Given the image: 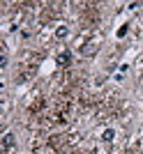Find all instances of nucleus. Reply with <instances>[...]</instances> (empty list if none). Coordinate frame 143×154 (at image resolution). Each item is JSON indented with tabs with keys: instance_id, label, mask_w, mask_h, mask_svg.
Instances as JSON below:
<instances>
[{
	"instance_id": "20e7f679",
	"label": "nucleus",
	"mask_w": 143,
	"mask_h": 154,
	"mask_svg": "<svg viewBox=\"0 0 143 154\" xmlns=\"http://www.w3.org/2000/svg\"><path fill=\"white\" fill-rule=\"evenodd\" d=\"M113 138H116V131H113V129H106L104 134H102V140L104 143H113Z\"/></svg>"
},
{
	"instance_id": "39448f33",
	"label": "nucleus",
	"mask_w": 143,
	"mask_h": 154,
	"mask_svg": "<svg viewBox=\"0 0 143 154\" xmlns=\"http://www.w3.org/2000/svg\"><path fill=\"white\" fill-rule=\"evenodd\" d=\"M14 136L12 134H5V140H2V145H5V149H9V147H14Z\"/></svg>"
},
{
	"instance_id": "f257e3e1",
	"label": "nucleus",
	"mask_w": 143,
	"mask_h": 154,
	"mask_svg": "<svg viewBox=\"0 0 143 154\" xmlns=\"http://www.w3.org/2000/svg\"><path fill=\"white\" fill-rule=\"evenodd\" d=\"M56 62L60 64V67H67V64H72V53L69 51H62L56 55Z\"/></svg>"
},
{
	"instance_id": "423d86ee",
	"label": "nucleus",
	"mask_w": 143,
	"mask_h": 154,
	"mask_svg": "<svg viewBox=\"0 0 143 154\" xmlns=\"http://www.w3.org/2000/svg\"><path fill=\"white\" fill-rule=\"evenodd\" d=\"M0 67H2V69L7 67V53H2V58H0Z\"/></svg>"
},
{
	"instance_id": "f03ea898",
	"label": "nucleus",
	"mask_w": 143,
	"mask_h": 154,
	"mask_svg": "<svg viewBox=\"0 0 143 154\" xmlns=\"http://www.w3.org/2000/svg\"><path fill=\"white\" fill-rule=\"evenodd\" d=\"M56 37H58V39H67V37H69V28H67V26H60L58 30H56Z\"/></svg>"
},
{
	"instance_id": "7ed1b4c3",
	"label": "nucleus",
	"mask_w": 143,
	"mask_h": 154,
	"mask_svg": "<svg viewBox=\"0 0 143 154\" xmlns=\"http://www.w3.org/2000/svg\"><path fill=\"white\" fill-rule=\"evenodd\" d=\"M81 53H83V55H95V53H97V46L95 44H85L83 48H81Z\"/></svg>"
}]
</instances>
